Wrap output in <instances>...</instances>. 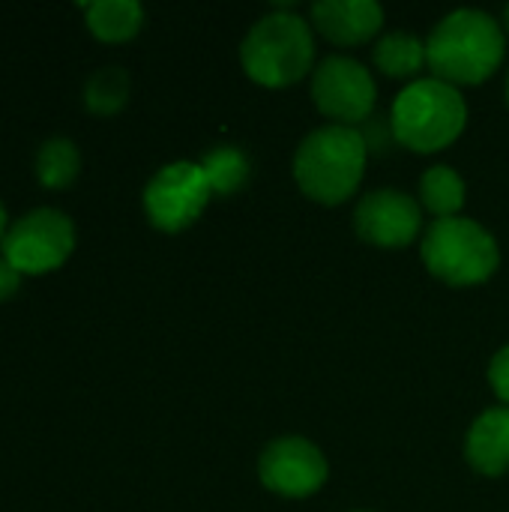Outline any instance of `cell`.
Segmentation results:
<instances>
[{"instance_id": "obj_6", "label": "cell", "mask_w": 509, "mask_h": 512, "mask_svg": "<svg viewBox=\"0 0 509 512\" xmlns=\"http://www.w3.org/2000/svg\"><path fill=\"white\" fill-rule=\"evenodd\" d=\"M3 258L21 276L51 273L66 264L75 249V225L63 210L36 207L9 225L3 243Z\"/></svg>"}, {"instance_id": "obj_3", "label": "cell", "mask_w": 509, "mask_h": 512, "mask_svg": "<svg viewBox=\"0 0 509 512\" xmlns=\"http://www.w3.org/2000/svg\"><path fill=\"white\" fill-rule=\"evenodd\" d=\"M468 123V105L462 93L441 78L411 81L393 102L390 126L399 144L417 153H435L450 147Z\"/></svg>"}, {"instance_id": "obj_1", "label": "cell", "mask_w": 509, "mask_h": 512, "mask_svg": "<svg viewBox=\"0 0 509 512\" xmlns=\"http://www.w3.org/2000/svg\"><path fill=\"white\" fill-rule=\"evenodd\" d=\"M426 60L435 78L447 84H480L504 60V30L480 9L450 12L426 42Z\"/></svg>"}, {"instance_id": "obj_22", "label": "cell", "mask_w": 509, "mask_h": 512, "mask_svg": "<svg viewBox=\"0 0 509 512\" xmlns=\"http://www.w3.org/2000/svg\"><path fill=\"white\" fill-rule=\"evenodd\" d=\"M507 30H509V6H507Z\"/></svg>"}, {"instance_id": "obj_13", "label": "cell", "mask_w": 509, "mask_h": 512, "mask_svg": "<svg viewBox=\"0 0 509 512\" xmlns=\"http://www.w3.org/2000/svg\"><path fill=\"white\" fill-rule=\"evenodd\" d=\"M87 27L102 42H126L144 24V9L135 0H96L84 6Z\"/></svg>"}, {"instance_id": "obj_5", "label": "cell", "mask_w": 509, "mask_h": 512, "mask_svg": "<svg viewBox=\"0 0 509 512\" xmlns=\"http://www.w3.org/2000/svg\"><path fill=\"white\" fill-rule=\"evenodd\" d=\"M420 252L426 270L453 288H471L492 279L501 261L495 237L465 216L435 219L423 237Z\"/></svg>"}, {"instance_id": "obj_4", "label": "cell", "mask_w": 509, "mask_h": 512, "mask_svg": "<svg viewBox=\"0 0 509 512\" xmlns=\"http://www.w3.org/2000/svg\"><path fill=\"white\" fill-rule=\"evenodd\" d=\"M315 60L312 27L294 12H270L252 24L240 45V63L255 84L288 87L300 81Z\"/></svg>"}, {"instance_id": "obj_2", "label": "cell", "mask_w": 509, "mask_h": 512, "mask_svg": "<svg viewBox=\"0 0 509 512\" xmlns=\"http://www.w3.org/2000/svg\"><path fill=\"white\" fill-rule=\"evenodd\" d=\"M366 171V141L354 126H321L294 153V180L318 204L348 201Z\"/></svg>"}, {"instance_id": "obj_11", "label": "cell", "mask_w": 509, "mask_h": 512, "mask_svg": "<svg viewBox=\"0 0 509 512\" xmlns=\"http://www.w3.org/2000/svg\"><path fill=\"white\" fill-rule=\"evenodd\" d=\"M312 21L333 45H360L381 30L384 9L375 0H321L312 6Z\"/></svg>"}, {"instance_id": "obj_23", "label": "cell", "mask_w": 509, "mask_h": 512, "mask_svg": "<svg viewBox=\"0 0 509 512\" xmlns=\"http://www.w3.org/2000/svg\"><path fill=\"white\" fill-rule=\"evenodd\" d=\"M507 102H509V78H507Z\"/></svg>"}, {"instance_id": "obj_9", "label": "cell", "mask_w": 509, "mask_h": 512, "mask_svg": "<svg viewBox=\"0 0 509 512\" xmlns=\"http://www.w3.org/2000/svg\"><path fill=\"white\" fill-rule=\"evenodd\" d=\"M258 477L282 498H309L327 483V459L306 438H276L258 459Z\"/></svg>"}, {"instance_id": "obj_17", "label": "cell", "mask_w": 509, "mask_h": 512, "mask_svg": "<svg viewBox=\"0 0 509 512\" xmlns=\"http://www.w3.org/2000/svg\"><path fill=\"white\" fill-rule=\"evenodd\" d=\"M126 99H129V75L120 66H102L84 84V105L99 117L117 114L126 105Z\"/></svg>"}, {"instance_id": "obj_16", "label": "cell", "mask_w": 509, "mask_h": 512, "mask_svg": "<svg viewBox=\"0 0 509 512\" xmlns=\"http://www.w3.org/2000/svg\"><path fill=\"white\" fill-rule=\"evenodd\" d=\"M81 171V153L69 138H48L36 153V177L45 189H66Z\"/></svg>"}, {"instance_id": "obj_14", "label": "cell", "mask_w": 509, "mask_h": 512, "mask_svg": "<svg viewBox=\"0 0 509 512\" xmlns=\"http://www.w3.org/2000/svg\"><path fill=\"white\" fill-rule=\"evenodd\" d=\"M375 63L390 78H414L423 66H429L426 42H420L417 36L402 33V30L387 33L375 45Z\"/></svg>"}, {"instance_id": "obj_7", "label": "cell", "mask_w": 509, "mask_h": 512, "mask_svg": "<svg viewBox=\"0 0 509 512\" xmlns=\"http://www.w3.org/2000/svg\"><path fill=\"white\" fill-rule=\"evenodd\" d=\"M210 195L213 189L201 162H171L150 177L144 189V210L153 228L177 234L204 213Z\"/></svg>"}, {"instance_id": "obj_21", "label": "cell", "mask_w": 509, "mask_h": 512, "mask_svg": "<svg viewBox=\"0 0 509 512\" xmlns=\"http://www.w3.org/2000/svg\"><path fill=\"white\" fill-rule=\"evenodd\" d=\"M6 231H9V219H6V207H3V201H0V243H3V237H6Z\"/></svg>"}, {"instance_id": "obj_15", "label": "cell", "mask_w": 509, "mask_h": 512, "mask_svg": "<svg viewBox=\"0 0 509 512\" xmlns=\"http://www.w3.org/2000/svg\"><path fill=\"white\" fill-rule=\"evenodd\" d=\"M420 198L438 219H453L465 207V180L450 165H435L420 180Z\"/></svg>"}, {"instance_id": "obj_18", "label": "cell", "mask_w": 509, "mask_h": 512, "mask_svg": "<svg viewBox=\"0 0 509 512\" xmlns=\"http://www.w3.org/2000/svg\"><path fill=\"white\" fill-rule=\"evenodd\" d=\"M201 168H204V174L210 180V189L216 195L237 192L246 183V177H249V159L237 147H213L204 156Z\"/></svg>"}, {"instance_id": "obj_10", "label": "cell", "mask_w": 509, "mask_h": 512, "mask_svg": "<svg viewBox=\"0 0 509 512\" xmlns=\"http://www.w3.org/2000/svg\"><path fill=\"white\" fill-rule=\"evenodd\" d=\"M423 228L420 204L399 189L369 192L354 213V231L360 240L381 249H402L417 240Z\"/></svg>"}, {"instance_id": "obj_8", "label": "cell", "mask_w": 509, "mask_h": 512, "mask_svg": "<svg viewBox=\"0 0 509 512\" xmlns=\"http://www.w3.org/2000/svg\"><path fill=\"white\" fill-rule=\"evenodd\" d=\"M375 96L378 90L369 69L351 57H327L312 75V102L339 126L366 120L375 108Z\"/></svg>"}, {"instance_id": "obj_20", "label": "cell", "mask_w": 509, "mask_h": 512, "mask_svg": "<svg viewBox=\"0 0 509 512\" xmlns=\"http://www.w3.org/2000/svg\"><path fill=\"white\" fill-rule=\"evenodd\" d=\"M18 288H21V273L0 255V303L9 300V297H15Z\"/></svg>"}, {"instance_id": "obj_12", "label": "cell", "mask_w": 509, "mask_h": 512, "mask_svg": "<svg viewBox=\"0 0 509 512\" xmlns=\"http://www.w3.org/2000/svg\"><path fill=\"white\" fill-rule=\"evenodd\" d=\"M471 468L483 477H501L509 471V408L483 411L465 441Z\"/></svg>"}, {"instance_id": "obj_19", "label": "cell", "mask_w": 509, "mask_h": 512, "mask_svg": "<svg viewBox=\"0 0 509 512\" xmlns=\"http://www.w3.org/2000/svg\"><path fill=\"white\" fill-rule=\"evenodd\" d=\"M489 384L495 390V396L504 402V408H509V345L501 348L489 366Z\"/></svg>"}]
</instances>
